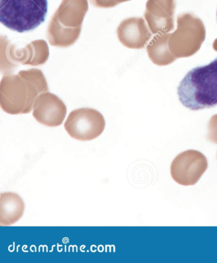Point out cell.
<instances>
[{
	"instance_id": "obj_11",
	"label": "cell",
	"mask_w": 217,
	"mask_h": 263,
	"mask_svg": "<svg viewBox=\"0 0 217 263\" xmlns=\"http://www.w3.org/2000/svg\"><path fill=\"white\" fill-rule=\"evenodd\" d=\"M87 11V4H63L53 16L63 26L69 28L82 27Z\"/></svg>"
},
{
	"instance_id": "obj_1",
	"label": "cell",
	"mask_w": 217,
	"mask_h": 263,
	"mask_svg": "<svg viewBox=\"0 0 217 263\" xmlns=\"http://www.w3.org/2000/svg\"><path fill=\"white\" fill-rule=\"evenodd\" d=\"M49 92L46 77L41 70H21L17 75L4 76L0 84V105L12 115L30 113L36 98Z\"/></svg>"
},
{
	"instance_id": "obj_6",
	"label": "cell",
	"mask_w": 217,
	"mask_h": 263,
	"mask_svg": "<svg viewBox=\"0 0 217 263\" xmlns=\"http://www.w3.org/2000/svg\"><path fill=\"white\" fill-rule=\"evenodd\" d=\"M208 160L200 151L188 150L179 154L172 161L171 175L177 184H196L208 168Z\"/></svg>"
},
{
	"instance_id": "obj_3",
	"label": "cell",
	"mask_w": 217,
	"mask_h": 263,
	"mask_svg": "<svg viewBox=\"0 0 217 263\" xmlns=\"http://www.w3.org/2000/svg\"><path fill=\"white\" fill-rule=\"evenodd\" d=\"M47 0H0V21L18 33L30 31L46 20Z\"/></svg>"
},
{
	"instance_id": "obj_7",
	"label": "cell",
	"mask_w": 217,
	"mask_h": 263,
	"mask_svg": "<svg viewBox=\"0 0 217 263\" xmlns=\"http://www.w3.org/2000/svg\"><path fill=\"white\" fill-rule=\"evenodd\" d=\"M67 108L62 100L50 92L42 93L36 98L33 116L39 123L48 127L60 126L67 116Z\"/></svg>"
},
{
	"instance_id": "obj_10",
	"label": "cell",
	"mask_w": 217,
	"mask_h": 263,
	"mask_svg": "<svg viewBox=\"0 0 217 263\" xmlns=\"http://www.w3.org/2000/svg\"><path fill=\"white\" fill-rule=\"evenodd\" d=\"M82 27H66L56 18L50 20L47 31L50 45L57 47H68L75 43L81 35Z\"/></svg>"
},
{
	"instance_id": "obj_4",
	"label": "cell",
	"mask_w": 217,
	"mask_h": 263,
	"mask_svg": "<svg viewBox=\"0 0 217 263\" xmlns=\"http://www.w3.org/2000/svg\"><path fill=\"white\" fill-rule=\"evenodd\" d=\"M104 117L91 108L76 109L69 114L65 128L74 139L90 141L97 139L105 128Z\"/></svg>"
},
{
	"instance_id": "obj_9",
	"label": "cell",
	"mask_w": 217,
	"mask_h": 263,
	"mask_svg": "<svg viewBox=\"0 0 217 263\" xmlns=\"http://www.w3.org/2000/svg\"><path fill=\"white\" fill-rule=\"evenodd\" d=\"M25 204L22 198L14 193H2L0 196V224L11 226L23 217Z\"/></svg>"
},
{
	"instance_id": "obj_13",
	"label": "cell",
	"mask_w": 217,
	"mask_h": 263,
	"mask_svg": "<svg viewBox=\"0 0 217 263\" xmlns=\"http://www.w3.org/2000/svg\"><path fill=\"white\" fill-rule=\"evenodd\" d=\"M216 15H217V12H216Z\"/></svg>"
},
{
	"instance_id": "obj_8",
	"label": "cell",
	"mask_w": 217,
	"mask_h": 263,
	"mask_svg": "<svg viewBox=\"0 0 217 263\" xmlns=\"http://www.w3.org/2000/svg\"><path fill=\"white\" fill-rule=\"evenodd\" d=\"M117 33L121 43L129 49H144L152 34L144 18H126L119 25Z\"/></svg>"
},
{
	"instance_id": "obj_2",
	"label": "cell",
	"mask_w": 217,
	"mask_h": 263,
	"mask_svg": "<svg viewBox=\"0 0 217 263\" xmlns=\"http://www.w3.org/2000/svg\"><path fill=\"white\" fill-rule=\"evenodd\" d=\"M180 102L189 110L217 106V58L189 71L177 89Z\"/></svg>"
},
{
	"instance_id": "obj_5",
	"label": "cell",
	"mask_w": 217,
	"mask_h": 263,
	"mask_svg": "<svg viewBox=\"0 0 217 263\" xmlns=\"http://www.w3.org/2000/svg\"><path fill=\"white\" fill-rule=\"evenodd\" d=\"M5 63L2 64V71L10 75L18 64L24 65L40 66L47 62L49 57V49L44 40L33 41L23 48H17L9 44L5 39Z\"/></svg>"
},
{
	"instance_id": "obj_12",
	"label": "cell",
	"mask_w": 217,
	"mask_h": 263,
	"mask_svg": "<svg viewBox=\"0 0 217 263\" xmlns=\"http://www.w3.org/2000/svg\"><path fill=\"white\" fill-rule=\"evenodd\" d=\"M208 139L217 144V115L210 119L208 127Z\"/></svg>"
}]
</instances>
